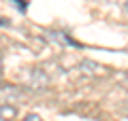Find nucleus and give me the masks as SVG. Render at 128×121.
I'll use <instances>...</instances> for the list:
<instances>
[{
  "mask_svg": "<svg viewBox=\"0 0 128 121\" xmlns=\"http://www.w3.org/2000/svg\"><path fill=\"white\" fill-rule=\"evenodd\" d=\"M17 117V108L13 104H0V121H13Z\"/></svg>",
  "mask_w": 128,
  "mask_h": 121,
  "instance_id": "f257e3e1",
  "label": "nucleus"
},
{
  "mask_svg": "<svg viewBox=\"0 0 128 121\" xmlns=\"http://www.w3.org/2000/svg\"><path fill=\"white\" fill-rule=\"evenodd\" d=\"M24 121H43V119H41L38 115H28V117H26Z\"/></svg>",
  "mask_w": 128,
  "mask_h": 121,
  "instance_id": "f03ea898",
  "label": "nucleus"
},
{
  "mask_svg": "<svg viewBox=\"0 0 128 121\" xmlns=\"http://www.w3.org/2000/svg\"><path fill=\"white\" fill-rule=\"evenodd\" d=\"M118 79H120V81H124V83H126V85H128V72H124V74H120Z\"/></svg>",
  "mask_w": 128,
  "mask_h": 121,
  "instance_id": "7ed1b4c3",
  "label": "nucleus"
},
{
  "mask_svg": "<svg viewBox=\"0 0 128 121\" xmlns=\"http://www.w3.org/2000/svg\"><path fill=\"white\" fill-rule=\"evenodd\" d=\"M6 23H9L6 19H0V26H6Z\"/></svg>",
  "mask_w": 128,
  "mask_h": 121,
  "instance_id": "20e7f679",
  "label": "nucleus"
},
{
  "mask_svg": "<svg viewBox=\"0 0 128 121\" xmlns=\"http://www.w3.org/2000/svg\"><path fill=\"white\" fill-rule=\"evenodd\" d=\"M0 74H2V62H0Z\"/></svg>",
  "mask_w": 128,
  "mask_h": 121,
  "instance_id": "39448f33",
  "label": "nucleus"
}]
</instances>
